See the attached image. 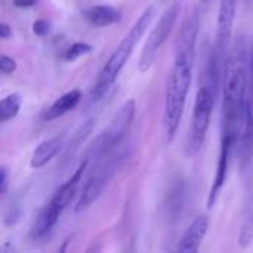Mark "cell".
<instances>
[{
    "label": "cell",
    "instance_id": "13",
    "mask_svg": "<svg viewBox=\"0 0 253 253\" xmlns=\"http://www.w3.org/2000/svg\"><path fill=\"white\" fill-rule=\"evenodd\" d=\"M80 101H82V92L79 89H73L64 95H61L58 99H55V102L42 114V120L53 122V120L68 114L71 110H74Z\"/></svg>",
    "mask_w": 253,
    "mask_h": 253
},
{
    "label": "cell",
    "instance_id": "15",
    "mask_svg": "<svg viewBox=\"0 0 253 253\" xmlns=\"http://www.w3.org/2000/svg\"><path fill=\"white\" fill-rule=\"evenodd\" d=\"M22 98L19 93H10L0 101V122L7 123L9 120L15 119L21 110Z\"/></svg>",
    "mask_w": 253,
    "mask_h": 253
},
{
    "label": "cell",
    "instance_id": "7",
    "mask_svg": "<svg viewBox=\"0 0 253 253\" xmlns=\"http://www.w3.org/2000/svg\"><path fill=\"white\" fill-rule=\"evenodd\" d=\"M136 116V102L135 99H126L122 107L116 111L114 117L111 119L110 125L95 136V139L89 144L83 159H86L89 163L98 162L105 154L114 151L119 148L123 142V139L127 135V130L130 129L133 120Z\"/></svg>",
    "mask_w": 253,
    "mask_h": 253
},
{
    "label": "cell",
    "instance_id": "16",
    "mask_svg": "<svg viewBox=\"0 0 253 253\" xmlns=\"http://www.w3.org/2000/svg\"><path fill=\"white\" fill-rule=\"evenodd\" d=\"M89 52H92V46L86 42H77L74 43L70 49H67L64 52V61L65 62H73L76 59H79L83 55H87Z\"/></svg>",
    "mask_w": 253,
    "mask_h": 253
},
{
    "label": "cell",
    "instance_id": "19",
    "mask_svg": "<svg viewBox=\"0 0 253 253\" xmlns=\"http://www.w3.org/2000/svg\"><path fill=\"white\" fill-rule=\"evenodd\" d=\"M9 181H10V175L6 166L0 168V194L6 196L7 190H9Z\"/></svg>",
    "mask_w": 253,
    "mask_h": 253
},
{
    "label": "cell",
    "instance_id": "21",
    "mask_svg": "<svg viewBox=\"0 0 253 253\" xmlns=\"http://www.w3.org/2000/svg\"><path fill=\"white\" fill-rule=\"evenodd\" d=\"M13 6L15 7H19V9H27V7H33L37 0H12Z\"/></svg>",
    "mask_w": 253,
    "mask_h": 253
},
{
    "label": "cell",
    "instance_id": "12",
    "mask_svg": "<svg viewBox=\"0 0 253 253\" xmlns=\"http://www.w3.org/2000/svg\"><path fill=\"white\" fill-rule=\"evenodd\" d=\"M65 141H67V135L65 133H58V135L40 142L36 147V150L33 151V154H31L30 166L33 169L44 168L47 163H50L59 154V151L65 145Z\"/></svg>",
    "mask_w": 253,
    "mask_h": 253
},
{
    "label": "cell",
    "instance_id": "14",
    "mask_svg": "<svg viewBox=\"0 0 253 253\" xmlns=\"http://www.w3.org/2000/svg\"><path fill=\"white\" fill-rule=\"evenodd\" d=\"M83 16L95 27H108L120 21V10L108 4L92 6L83 12Z\"/></svg>",
    "mask_w": 253,
    "mask_h": 253
},
{
    "label": "cell",
    "instance_id": "4",
    "mask_svg": "<svg viewBox=\"0 0 253 253\" xmlns=\"http://www.w3.org/2000/svg\"><path fill=\"white\" fill-rule=\"evenodd\" d=\"M154 16H156V6L150 4L139 15V18L135 21L132 28L126 33V36L122 39L119 46L114 49V52L111 53L108 61L104 64V67L98 73L95 82L92 83V86L89 89V104L99 102L108 93V90L113 87V84L117 82L122 70L125 68L127 59L132 56L136 44L141 42V39L144 37L147 30L150 28Z\"/></svg>",
    "mask_w": 253,
    "mask_h": 253
},
{
    "label": "cell",
    "instance_id": "1",
    "mask_svg": "<svg viewBox=\"0 0 253 253\" xmlns=\"http://www.w3.org/2000/svg\"><path fill=\"white\" fill-rule=\"evenodd\" d=\"M200 28V12L196 7L182 22L176 46L172 70L169 74L165 108H163V142L170 144L175 139L182 114L187 104L193 80V67L196 61V44Z\"/></svg>",
    "mask_w": 253,
    "mask_h": 253
},
{
    "label": "cell",
    "instance_id": "22",
    "mask_svg": "<svg viewBox=\"0 0 253 253\" xmlns=\"http://www.w3.org/2000/svg\"><path fill=\"white\" fill-rule=\"evenodd\" d=\"M206 1H208V0H202V3H206Z\"/></svg>",
    "mask_w": 253,
    "mask_h": 253
},
{
    "label": "cell",
    "instance_id": "8",
    "mask_svg": "<svg viewBox=\"0 0 253 253\" xmlns=\"http://www.w3.org/2000/svg\"><path fill=\"white\" fill-rule=\"evenodd\" d=\"M179 12H181V1H175L159 18L157 24L154 25V28L148 34V37L145 40V44L142 47L139 61H138V70L141 73L148 71L151 68V65L154 64L160 47L165 44V42L169 39L172 30L175 28V24H176L178 16H179Z\"/></svg>",
    "mask_w": 253,
    "mask_h": 253
},
{
    "label": "cell",
    "instance_id": "2",
    "mask_svg": "<svg viewBox=\"0 0 253 253\" xmlns=\"http://www.w3.org/2000/svg\"><path fill=\"white\" fill-rule=\"evenodd\" d=\"M251 61L248 43L243 36L237 37L230 47L222 76L221 138L233 139L237 145L239 129L246 99L253 89L251 82Z\"/></svg>",
    "mask_w": 253,
    "mask_h": 253
},
{
    "label": "cell",
    "instance_id": "5",
    "mask_svg": "<svg viewBox=\"0 0 253 253\" xmlns=\"http://www.w3.org/2000/svg\"><path fill=\"white\" fill-rule=\"evenodd\" d=\"M89 165L90 163L86 159H83L79 168L76 169V172L53 193V196L46 203V206L40 211V213L37 215L31 227L33 239H43L53 230V227L58 224L62 213L68 209V206L77 197L79 188L83 181V175L87 170Z\"/></svg>",
    "mask_w": 253,
    "mask_h": 253
},
{
    "label": "cell",
    "instance_id": "6",
    "mask_svg": "<svg viewBox=\"0 0 253 253\" xmlns=\"http://www.w3.org/2000/svg\"><path fill=\"white\" fill-rule=\"evenodd\" d=\"M129 156H130V150L127 147L120 145V150L116 148L114 151L105 154L96 162L95 168L92 169V173L89 175L86 184L82 188V193L79 194L76 203V212L86 211L93 202L99 199V196L111 182V179L125 166Z\"/></svg>",
    "mask_w": 253,
    "mask_h": 253
},
{
    "label": "cell",
    "instance_id": "20",
    "mask_svg": "<svg viewBox=\"0 0 253 253\" xmlns=\"http://www.w3.org/2000/svg\"><path fill=\"white\" fill-rule=\"evenodd\" d=\"M12 37V27L6 22H1L0 24V39L1 40H7Z\"/></svg>",
    "mask_w": 253,
    "mask_h": 253
},
{
    "label": "cell",
    "instance_id": "17",
    "mask_svg": "<svg viewBox=\"0 0 253 253\" xmlns=\"http://www.w3.org/2000/svg\"><path fill=\"white\" fill-rule=\"evenodd\" d=\"M15 70H16V61L12 56H7V55L3 53L0 56V71H1V74L3 76H9Z\"/></svg>",
    "mask_w": 253,
    "mask_h": 253
},
{
    "label": "cell",
    "instance_id": "11",
    "mask_svg": "<svg viewBox=\"0 0 253 253\" xmlns=\"http://www.w3.org/2000/svg\"><path fill=\"white\" fill-rule=\"evenodd\" d=\"M209 224L211 219L208 215H200L197 216L191 225L185 230L182 237L179 239L176 245V251L182 253H196L200 251V246L209 231Z\"/></svg>",
    "mask_w": 253,
    "mask_h": 253
},
{
    "label": "cell",
    "instance_id": "9",
    "mask_svg": "<svg viewBox=\"0 0 253 253\" xmlns=\"http://www.w3.org/2000/svg\"><path fill=\"white\" fill-rule=\"evenodd\" d=\"M236 10H237V0H219L215 43L209 56L222 65H225V59L230 52V42L233 36Z\"/></svg>",
    "mask_w": 253,
    "mask_h": 253
},
{
    "label": "cell",
    "instance_id": "23",
    "mask_svg": "<svg viewBox=\"0 0 253 253\" xmlns=\"http://www.w3.org/2000/svg\"><path fill=\"white\" fill-rule=\"evenodd\" d=\"M160 1H166V0H160Z\"/></svg>",
    "mask_w": 253,
    "mask_h": 253
},
{
    "label": "cell",
    "instance_id": "3",
    "mask_svg": "<svg viewBox=\"0 0 253 253\" xmlns=\"http://www.w3.org/2000/svg\"><path fill=\"white\" fill-rule=\"evenodd\" d=\"M222 76H224V67L208 59V64L200 77V84L196 93L191 125H190L187 145H185V154L190 159L196 157L205 144L211 126V117L218 99L219 86L222 83Z\"/></svg>",
    "mask_w": 253,
    "mask_h": 253
},
{
    "label": "cell",
    "instance_id": "10",
    "mask_svg": "<svg viewBox=\"0 0 253 253\" xmlns=\"http://www.w3.org/2000/svg\"><path fill=\"white\" fill-rule=\"evenodd\" d=\"M236 150L240 162V169L242 172H246L253 160V89L245 104Z\"/></svg>",
    "mask_w": 253,
    "mask_h": 253
},
{
    "label": "cell",
    "instance_id": "18",
    "mask_svg": "<svg viewBox=\"0 0 253 253\" xmlns=\"http://www.w3.org/2000/svg\"><path fill=\"white\" fill-rule=\"evenodd\" d=\"M50 30H52V24L46 19H37L33 24V33L36 36H46L50 33Z\"/></svg>",
    "mask_w": 253,
    "mask_h": 253
}]
</instances>
